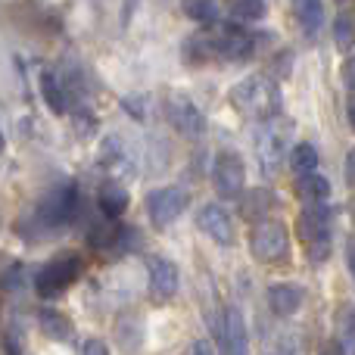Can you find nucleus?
<instances>
[{
  "instance_id": "nucleus-9",
  "label": "nucleus",
  "mask_w": 355,
  "mask_h": 355,
  "mask_svg": "<svg viewBox=\"0 0 355 355\" xmlns=\"http://www.w3.org/2000/svg\"><path fill=\"white\" fill-rule=\"evenodd\" d=\"M212 184L215 193L225 200H240L246 193V166L237 150H218L212 159Z\"/></svg>"
},
{
  "instance_id": "nucleus-31",
  "label": "nucleus",
  "mask_w": 355,
  "mask_h": 355,
  "mask_svg": "<svg viewBox=\"0 0 355 355\" xmlns=\"http://www.w3.org/2000/svg\"><path fill=\"white\" fill-rule=\"evenodd\" d=\"M81 355H110V346L100 337H87L85 346H81Z\"/></svg>"
},
{
  "instance_id": "nucleus-34",
  "label": "nucleus",
  "mask_w": 355,
  "mask_h": 355,
  "mask_svg": "<svg viewBox=\"0 0 355 355\" xmlns=\"http://www.w3.org/2000/svg\"><path fill=\"white\" fill-rule=\"evenodd\" d=\"M122 106L137 119V122L144 119V97H125V100H122Z\"/></svg>"
},
{
  "instance_id": "nucleus-16",
  "label": "nucleus",
  "mask_w": 355,
  "mask_h": 355,
  "mask_svg": "<svg viewBox=\"0 0 355 355\" xmlns=\"http://www.w3.org/2000/svg\"><path fill=\"white\" fill-rule=\"evenodd\" d=\"M265 302H268L271 315L277 318H290V315L300 312V306L306 302V287L296 281H275L265 293Z\"/></svg>"
},
{
  "instance_id": "nucleus-35",
  "label": "nucleus",
  "mask_w": 355,
  "mask_h": 355,
  "mask_svg": "<svg viewBox=\"0 0 355 355\" xmlns=\"http://www.w3.org/2000/svg\"><path fill=\"white\" fill-rule=\"evenodd\" d=\"M190 355H215L212 352V343H209L206 337H196L193 346H190Z\"/></svg>"
},
{
  "instance_id": "nucleus-14",
  "label": "nucleus",
  "mask_w": 355,
  "mask_h": 355,
  "mask_svg": "<svg viewBox=\"0 0 355 355\" xmlns=\"http://www.w3.org/2000/svg\"><path fill=\"white\" fill-rule=\"evenodd\" d=\"M218 349L221 355H250V334L237 306H227L218 321Z\"/></svg>"
},
{
  "instance_id": "nucleus-25",
  "label": "nucleus",
  "mask_w": 355,
  "mask_h": 355,
  "mask_svg": "<svg viewBox=\"0 0 355 355\" xmlns=\"http://www.w3.org/2000/svg\"><path fill=\"white\" fill-rule=\"evenodd\" d=\"M290 168L296 172V178H300V175H312V172H318V150H315L312 144L300 141L293 150H290Z\"/></svg>"
},
{
  "instance_id": "nucleus-6",
  "label": "nucleus",
  "mask_w": 355,
  "mask_h": 355,
  "mask_svg": "<svg viewBox=\"0 0 355 355\" xmlns=\"http://www.w3.org/2000/svg\"><path fill=\"white\" fill-rule=\"evenodd\" d=\"M250 250L265 265H287L290 262V231L281 218H259L250 227Z\"/></svg>"
},
{
  "instance_id": "nucleus-30",
  "label": "nucleus",
  "mask_w": 355,
  "mask_h": 355,
  "mask_svg": "<svg viewBox=\"0 0 355 355\" xmlns=\"http://www.w3.org/2000/svg\"><path fill=\"white\" fill-rule=\"evenodd\" d=\"M3 355H28V352H25V343L12 331L3 334Z\"/></svg>"
},
{
  "instance_id": "nucleus-3",
  "label": "nucleus",
  "mask_w": 355,
  "mask_h": 355,
  "mask_svg": "<svg viewBox=\"0 0 355 355\" xmlns=\"http://www.w3.org/2000/svg\"><path fill=\"white\" fill-rule=\"evenodd\" d=\"M296 231H300L302 250L312 259L315 265L327 262L334 250V215L327 209V202H306V209L300 212L296 221Z\"/></svg>"
},
{
  "instance_id": "nucleus-40",
  "label": "nucleus",
  "mask_w": 355,
  "mask_h": 355,
  "mask_svg": "<svg viewBox=\"0 0 355 355\" xmlns=\"http://www.w3.org/2000/svg\"><path fill=\"white\" fill-rule=\"evenodd\" d=\"M337 3H340V6H349V3H352V0H337Z\"/></svg>"
},
{
  "instance_id": "nucleus-32",
  "label": "nucleus",
  "mask_w": 355,
  "mask_h": 355,
  "mask_svg": "<svg viewBox=\"0 0 355 355\" xmlns=\"http://www.w3.org/2000/svg\"><path fill=\"white\" fill-rule=\"evenodd\" d=\"M268 355H302V346L296 343V337H281V343H277L275 352Z\"/></svg>"
},
{
  "instance_id": "nucleus-38",
  "label": "nucleus",
  "mask_w": 355,
  "mask_h": 355,
  "mask_svg": "<svg viewBox=\"0 0 355 355\" xmlns=\"http://www.w3.org/2000/svg\"><path fill=\"white\" fill-rule=\"evenodd\" d=\"M346 265H349V271L355 275V240H349V246H346Z\"/></svg>"
},
{
  "instance_id": "nucleus-39",
  "label": "nucleus",
  "mask_w": 355,
  "mask_h": 355,
  "mask_svg": "<svg viewBox=\"0 0 355 355\" xmlns=\"http://www.w3.org/2000/svg\"><path fill=\"white\" fill-rule=\"evenodd\" d=\"M346 119H349V125H352V131H355V97L346 103Z\"/></svg>"
},
{
  "instance_id": "nucleus-28",
  "label": "nucleus",
  "mask_w": 355,
  "mask_h": 355,
  "mask_svg": "<svg viewBox=\"0 0 355 355\" xmlns=\"http://www.w3.org/2000/svg\"><path fill=\"white\" fill-rule=\"evenodd\" d=\"M334 44H337V50H343V53H349L355 47V19L349 12H340L337 22H334Z\"/></svg>"
},
{
  "instance_id": "nucleus-8",
  "label": "nucleus",
  "mask_w": 355,
  "mask_h": 355,
  "mask_svg": "<svg viewBox=\"0 0 355 355\" xmlns=\"http://www.w3.org/2000/svg\"><path fill=\"white\" fill-rule=\"evenodd\" d=\"M190 206V193L184 187H156L147 193V215H150V225L156 231H166L168 225H175Z\"/></svg>"
},
{
  "instance_id": "nucleus-37",
  "label": "nucleus",
  "mask_w": 355,
  "mask_h": 355,
  "mask_svg": "<svg viewBox=\"0 0 355 355\" xmlns=\"http://www.w3.org/2000/svg\"><path fill=\"white\" fill-rule=\"evenodd\" d=\"M346 181L355 187V147L346 153Z\"/></svg>"
},
{
  "instance_id": "nucleus-22",
  "label": "nucleus",
  "mask_w": 355,
  "mask_h": 355,
  "mask_svg": "<svg viewBox=\"0 0 355 355\" xmlns=\"http://www.w3.org/2000/svg\"><path fill=\"white\" fill-rule=\"evenodd\" d=\"M277 206V196L271 190H250V193L240 196V209H243L246 218L259 221V218H268V212Z\"/></svg>"
},
{
  "instance_id": "nucleus-15",
  "label": "nucleus",
  "mask_w": 355,
  "mask_h": 355,
  "mask_svg": "<svg viewBox=\"0 0 355 355\" xmlns=\"http://www.w3.org/2000/svg\"><path fill=\"white\" fill-rule=\"evenodd\" d=\"M97 166L110 178H131L135 175V156H131V150L125 147L122 137L106 135L103 141H100V150H97Z\"/></svg>"
},
{
  "instance_id": "nucleus-17",
  "label": "nucleus",
  "mask_w": 355,
  "mask_h": 355,
  "mask_svg": "<svg viewBox=\"0 0 355 355\" xmlns=\"http://www.w3.org/2000/svg\"><path fill=\"white\" fill-rule=\"evenodd\" d=\"M37 327H41L44 337H50L53 343H69V340L75 337V324L60 309H47V306L37 309Z\"/></svg>"
},
{
  "instance_id": "nucleus-19",
  "label": "nucleus",
  "mask_w": 355,
  "mask_h": 355,
  "mask_svg": "<svg viewBox=\"0 0 355 355\" xmlns=\"http://www.w3.org/2000/svg\"><path fill=\"white\" fill-rule=\"evenodd\" d=\"M37 85H41V97H44V103H47V110L53 112V116H62V112H66V87H62L60 75L44 69Z\"/></svg>"
},
{
  "instance_id": "nucleus-21",
  "label": "nucleus",
  "mask_w": 355,
  "mask_h": 355,
  "mask_svg": "<svg viewBox=\"0 0 355 355\" xmlns=\"http://www.w3.org/2000/svg\"><path fill=\"white\" fill-rule=\"evenodd\" d=\"M296 193H300L302 202H327L331 200V181L318 172L300 175L296 178Z\"/></svg>"
},
{
  "instance_id": "nucleus-27",
  "label": "nucleus",
  "mask_w": 355,
  "mask_h": 355,
  "mask_svg": "<svg viewBox=\"0 0 355 355\" xmlns=\"http://www.w3.org/2000/svg\"><path fill=\"white\" fill-rule=\"evenodd\" d=\"M227 12L240 22H259L265 16V0H227Z\"/></svg>"
},
{
  "instance_id": "nucleus-4",
  "label": "nucleus",
  "mask_w": 355,
  "mask_h": 355,
  "mask_svg": "<svg viewBox=\"0 0 355 355\" xmlns=\"http://www.w3.org/2000/svg\"><path fill=\"white\" fill-rule=\"evenodd\" d=\"M81 212V193H78V184L75 181H62L53 184L47 193L37 200L35 206V225L41 231H56V227H66L78 218Z\"/></svg>"
},
{
  "instance_id": "nucleus-33",
  "label": "nucleus",
  "mask_w": 355,
  "mask_h": 355,
  "mask_svg": "<svg viewBox=\"0 0 355 355\" xmlns=\"http://www.w3.org/2000/svg\"><path fill=\"white\" fill-rule=\"evenodd\" d=\"M318 355H349V352H346V346L334 337V340H324V343L318 346Z\"/></svg>"
},
{
  "instance_id": "nucleus-23",
  "label": "nucleus",
  "mask_w": 355,
  "mask_h": 355,
  "mask_svg": "<svg viewBox=\"0 0 355 355\" xmlns=\"http://www.w3.org/2000/svg\"><path fill=\"white\" fill-rule=\"evenodd\" d=\"M293 10H296V19H300L302 31L309 37H315L324 25V3L321 0H293Z\"/></svg>"
},
{
  "instance_id": "nucleus-13",
  "label": "nucleus",
  "mask_w": 355,
  "mask_h": 355,
  "mask_svg": "<svg viewBox=\"0 0 355 355\" xmlns=\"http://www.w3.org/2000/svg\"><path fill=\"white\" fill-rule=\"evenodd\" d=\"M147 277H150V296L153 302H172L181 287V271L172 259L166 256H150L147 265Z\"/></svg>"
},
{
  "instance_id": "nucleus-29",
  "label": "nucleus",
  "mask_w": 355,
  "mask_h": 355,
  "mask_svg": "<svg viewBox=\"0 0 355 355\" xmlns=\"http://www.w3.org/2000/svg\"><path fill=\"white\" fill-rule=\"evenodd\" d=\"M19 275H22L19 262H10L3 268V290H6V293H16V290H19Z\"/></svg>"
},
{
  "instance_id": "nucleus-18",
  "label": "nucleus",
  "mask_w": 355,
  "mask_h": 355,
  "mask_svg": "<svg viewBox=\"0 0 355 355\" xmlns=\"http://www.w3.org/2000/svg\"><path fill=\"white\" fill-rule=\"evenodd\" d=\"M128 202H131L128 190L119 187V184H110V187L97 190V206H100V212H103V218H116L119 221L125 212H128Z\"/></svg>"
},
{
  "instance_id": "nucleus-10",
  "label": "nucleus",
  "mask_w": 355,
  "mask_h": 355,
  "mask_svg": "<svg viewBox=\"0 0 355 355\" xmlns=\"http://www.w3.org/2000/svg\"><path fill=\"white\" fill-rule=\"evenodd\" d=\"M196 227L218 246L237 243V225H234V215L227 212L221 202H206V206H200V212H196Z\"/></svg>"
},
{
  "instance_id": "nucleus-1",
  "label": "nucleus",
  "mask_w": 355,
  "mask_h": 355,
  "mask_svg": "<svg viewBox=\"0 0 355 355\" xmlns=\"http://www.w3.org/2000/svg\"><path fill=\"white\" fill-rule=\"evenodd\" d=\"M256 50V37L237 25H212L209 31H196L184 41V60L190 66L206 62H243Z\"/></svg>"
},
{
  "instance_id": "nucleus-12",
  "label": "nucleus",
  "mask_w": 355,
  "mask_h": 355,
  "mask_svg": "<svg viewBox=\"0 0 355 355\" xmlns=\"http://www.w3.org/2000/svg\"><path fill=\"white\" fill-rule=\"evenodd\" d=\"M87 243L100 252H128L137 246V231L128 225H116V218H106V225H94L87 231Z\"/></svg>"
},
{
  "instance_id": "nucleus-26",
  "label": "nucleus",
  "mask_w": 355,
  "mask_h": 355,
  "mask_svg": "<svg viewBox=\"0 0 355 355\" xmlns=\"http://www.w3.org/2000/svg\"><path fill=\"white\" fill-rule=\"evenodd\" d=\"M116 334H119V346L125 352H137L141 349V340H144V327L135 315H125L122 321L116 324Z\"/></svg>"
},
{
  "instance_id": "nucleus-7",
  "label": "nucleus",
  "mask_w": 355,
  "mask_h": 355,
  "mask_svg": "<svg viewBox=\"0 0 355 355\" xmlns=\"http://www.w3.org/2000/svg\"><path fill=\"white\" fill-rule=\"evenodd\" d=\"M277 119L259 122V128H256V159H259V168H262L265 178L277 175V168H281V162H284V153H287V125H277Z\"/></svg>"
},
{
  "instance_id": "nucleus-36",
  "label": "nucleus",
  "mask_w": 355,
  "mask_h": 355,
  "mask_svg": "<svg viewBox=\"0 0 355 355\" xmlns=\"http://www.w3.org/2000/svg\"><path fill=\"white\" fill-rule=\"evenodd\" d=\"M343 81H346V87H352L355 91V56L343 66Z\"/></svg>"
},
{
  "instance_id": "nucleus-20",
  "label": "nucleus",
  "mask_w": 355,
  "mask_h": 355,
  "mask_svg": "<svg viewBox=\"0 0 355 355\" xmlns=\"http://www.w3.org/2000/svg\"><path fill=\"white\" fill-rule=\"evenodd\" d=\"M334 337L346 346V352L355 355V302H340L334 315Z\"/></svg>"
},
{
  "instance_id": "nucleus-2",
  "label": "nucleus",
  "mask_w": 355,
  "mask_h": 355,
  "mask_svg": "<svg viewBox=\"0 0 355 355\" xmlns=\"http://www.w3.org/2000/svg\"><path fill=\"white\" fill-rule=\"evenodd\" d=\"M231 103L240 116L268 122L281 116V91L268 75H246L231 87Z\"/></svg>"
},
{
  "instance_id": "nucleus-24",
  "label": "nucleus",
  "mask_w": 355,
  "mask_h": 355,
  "mask_svg": "<svg viewBox=\"0 0 355 355\" xmlns=\"http://www.w3.org/2000/svg\"><path fill=\"white\" fill-rule=\"evenodd\" d=\"M181 10H184V16H187L190 22H196V25H215L221 6H218V0H181Z\"/></svg>"
},
{
  "instance_id": "nucleus-5",
  "label": "nucleus",
  "mask_w": 355,
  "mask_h": 355,
  "mask_svg": "<svg viewBox=\"0 0 355 355\" xmlns=\"http://www.w3.org/2000/svg\"><path fill=\"white\" fill-rule=\"evenodd\" d=\"M85 275V259L78 252H56L50 262H44L35 275V293L41 300H56Z\"/></svg>"
},
{
  "instance_id": "nucleus-11",
  "label": "nucleus",
  "mask_w": 355,
  "mask_h": 355,
  "mask_svg": "<svg viewBox=\"0 0 355 355\" xmlns=\"http://www.w3.org/2000/svg\"><path fill=\"white\" fill-rule=\"evenodd\" d=\"M166 112H168V122H172L181 135H187V137L206 135V116H202V110L187 97V94H181V91L168 94Z\"/></svg>"
}]
</instances>
